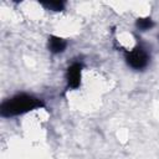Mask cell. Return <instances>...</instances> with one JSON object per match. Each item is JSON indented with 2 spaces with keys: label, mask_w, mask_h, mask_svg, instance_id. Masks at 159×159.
Segmentation results:
<instances>
[{
  "label": "cell",
  "mask_w": 159,
  "mask_h": 159,
  "mask_svg": "<svg viewBox=\"0 0 159 159\" xmlns=\"http://www.w3.org/2000/svg\"><path fill=\"white\" fill-rule=\"evenodd\" d=\"M67 47V41L60 36L56 35H50L48 40H47V48L51 53L53 55H60L62 52H65Z\"/></svg>",
  "instance_id": "cell-4"
},
{
  "label": "cell",
  "mask_w": 159,
  "mask_h": 159,
  "mask_svg": "<svg viewBox=\"0 0 159 159\" xmlns=\"http://www.w3.org/2000/svg\"><path fill=\"white\" fill-rule=\"evenodd\" d=\"M45 107L43 99L30 93H17L5 99L0 106V114L4 118L22 116L35 109Z\"/></svg>",
  "instance_id": "cell-1"
},
{
  "label": "cell",
  "mask_w": 159,
  "mask_h": 159,
  "mask_svg": "<svg viewBox=\"0 0 159 159\" xmlns=\"http://www.w3.org/2000/svg\"><path fill=\"white\" fill-rule=\"evenodd\" d=\"M41 5L51 11H62L65 9V1H42Z\"/></svg>",
  "instance_id": "cell-6"
},
{
  "label": "cell",
  "mask_w": 159,
  "mask_h": 159,
  "mask_svg": "<svg viewBox=\"0 0 159 159\" xmlns=\"http://www.w3.org/2000/svg\"><path fill=\"white\" fill-rule=\"evenodd\" d=\"M124 60L132 70L143 71L150 62V52L142 42H138L132 50L124 52Z\"/></svg>",
  "instance_id": "cell-2"
},
{
  "label": "cell",
  "mask_w": 159,
  "mask_h": 159,
  "mask_svg": "<svg viewBox=\"0 0 159 159\" xmlns=\"http://www.w3.org/2000/svg\"><path fill=\"white\" fill-rule=\"evenodd\" d=\"M82 70H83V63L75 61L72 62L67 70H66V83L67 88L71 89H77L81 86V78H82Z\"/></svg>",
  "instance_id": "cell-3"
},
{
  "label": "cell",
  "mask_w": 159,
  "mask_h": 159,
  "mask_svg": "<svg viewBox=\"0 0 159 159\" xmlns=\"http://www.w3.org/2000/svg\"><path fill=\"white\" fill-rule=\"evenodd\" d=\"M135 27L138 31H148L154 27V21L150 17H138L135 20Z\"/></svg>",
  "instance_id": "cell-5"
}]
</instances>
